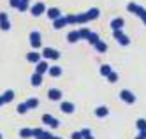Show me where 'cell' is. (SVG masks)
<instances>
[{
    "label": "cell",
    "mask_w": 146,
    "mask_h": 139,
    "mask_svg": "<svg viewBox=\"0 0 146 139\" xmlns=\"http://www.w3.org/2000/svg\"><path fill=\"white\" fill-rule=\"evenodd\" d=\"M127 11H129V13H132V14H135L146 25V9L143 5L135 4V2H130V4H127Z\"/></svg>",
    "instance_id": "obj_1"
},
{
    "label": "cell",
    "mask_w": 146,
    "mask_h": 139,
    "mask_svg": "<svg viewBox=\"0 0 146 139\" xmlns=\"http://www.w3.org/2000/svg\"><path fill=\"white\" fill-rule=\"evenodd\" d=\"M28 41H30V46H32L34 49H37V48L42 46V39H40V34H39L37 30H32V32H30Z\"/></svg>",
    "instance_id": "obj_2"
},
{
    "label": "cell",
    "mask_w": 146,
    "mask_h": 139,
    "mask_svg": "<svg viewBox=\"0 0 146 139\" xmlns=\"http://www.w3.org/2000/svg\"><path fill=\"white\" fill-rule=\"evenodd\" d=\"M113 37L118 41V44H120V46H129V44H130L129 35H125L121 28H120V30H113Z\"/></svg>",
    "instance_id": "obj_3"
},
{
    "label": "cell",
    "mask_w": 146,
    "mask_h": 139,
    "mask_svg": "<svg viewBox=\"0 0 146 139\" xmlns=\"http://www.w3.org/2000/svg\"><path fill=\"white\" fill-rule=\"evenodd\" d=\"M40 55H42V58H46V60H58V58L62 57L60 51L55 49V48H44Z\"/></svg>",
    "instance_id": "obj_4"
},
{
    "label": "cell",
    "mask_w": 146,
    "mask_h": 139,
    "mask_svg": "<svg viewBox=\"0 0 146 139\" xmlns=\"http://www.w3.org/2000/svg\"><path fill=\"white\" fill-rule=\"evenodd\" d=\"M30 13H32V16H42V14H46V5H44V2H35L34 5H30Z\"/></svg>",
    "instance_id": "obj_5"
},
{
    "label": "cell",
    "mask_w": 146,
    "mask_h": 139,
    "mask_svg": "<svg viewBox=\"0 0 146 139\" xmlns=\"http://www.w3.org/2000/svg\"><path fill=\"white\" fill-rule=\"evenodd\" d=\"M42 123H44V125H48L49 129H58V127H60V122L55 118V116H51L49 113L42 114Z\"/></svg>",
    "instance_id": "obj_6"
},
{
    "label": "cell",
    "mask_w": 146,
    "mask_h": 139,
    "mask_svg": "<svg viewBox=\"0 0 146 139\" xmlns=\"http://www.w3.org/2000/svg\"><path fill=\"white\" fill-rule=\"evenodd\" d=\"M120 99H121L125 104H134V102H135V95H134L130 90H121V92H120Z\"/></svg>",
    "instance_id": "obj_7"
},
{
    "label": "cell",
    "mask_w": 146,
    "mask_h": 139,
    "mask_svg": "<svg viewBox=\"0 0 146 139\" xmlns=\"http://www.w3.org/2000/svg\"><path fill=\"white\" fill-rule=\"evenodd\" d=\"M60 111L65 113V114H72V113L76 111V106L72 104V102H69V100H62V104H60Z\"/></svg>",
    "instance_id": "obj_8"
},
{
    "label": "cell",
    "mask_w": 146,
    "mask_h": 139,
    "mask_svg": "<svg viewBox=\"0 0 146 139\" xmlns=\"http://www.w3.org/2000/svg\"><path fill=\"white\" fill-rule=\"evenodd\" d=\"M0 30H11V21H9V16L5 13H0Z\"/></svg>",
    "instance_id": "obj_9"
},
{
    "label": "cell",
    "mask_w": 146,
    "mask_h": 139,
    "mask_svg": "<svg viewBox=\"0 0 146 139\" xmlns=\"http://www.w3.org/2000/svg\"><path fill=\"white\" fill-rule=\"evenodd\" d=\"M48 99L49 100H62V90H58V88H49L48 90Z\"/></svg>",
    "instance_id": "obj_10"
},
{
    "label": "cell",
    "mask_w": 146,
    "mask_h": 139,
    "mask_svg": "<svg viewBox=\"0 0 146 139\" xmlns=\"http://www.w3.org/2000/svg\"><path fill=\"white\" fill-rule=\"evenodd\" d=\"M67 41L70 42V44H76V42L81 41V35H79V30H70L67 34Z\"/></svg>",
    "instance_id": "obj_11"
},
{
    "label": "cell",
    "mask_w": 146,
    "mask_h": 139,
    "mask_svg": "<svg viewBox=\"0 0 146 139\" xmlns=\"http://www.w3.org/2000/svg\"><path fill=\"white\" fill-rule=\"evenodd\" d=\"M40 58H42V55H40V53H37L35 49L30 51V53H27V60H28L30 63H39Z\"/></svg>",
    "instance_id": "obj_12"
},
{
    "label": "cell",
    "mask_w": 146,
    "mask_h": 139,
    "mask_svg": "<svg viewBox=\"0 0 146 139\" xmlns=\"http://www.w3.org/2000/svg\"><path fill=\"white\" fill-rule=\"evenodd\" d=\"M65 27H67V18L64 14L53 21V28H56V30H62V28H65Z\"/></svg>",
    "instance_id": "obj_13"
},
{
    "label": "cell",
    "mask_w": 146,
    "mask_h": 139,
    "mask_svg": "<svg viewBox=\"0 0 146 139\" xmlns=\"http://www.w3.org/2000/svg\"><path fill=\"white\" fill-rule=\"evenodd\" d=\"M48 69H49V65H48L46 60H40L39 63H35V72L37 74H42V76H44V74L48 72Z\"/></svg>",
    "instance_id": "obj_14"
},
{
    "label": "cell",
    "mask_w": 146,
    "mask_h": 139,
    "mask_svg": "<svg viewBox=\"0 0 146 139\" xmlns=\"http://www.w3.org/2000/svg\"><path fill=\"white\" fill-rule=\"evenodd\" d=\"M46 14H48V18L49 19H56V18H60L62 16V11L60 9H56V7H49V9H46Z\"/></svg>",
    "instance_id": "obj_15"
},
{
    "label": "cell",
    "mask_w": 146,
    "mask_h": 139,
    "mask_svg": "<svg viewBox=\"0 0 146 139\" xmlns=\"http://www.w3.org/2000/svg\"><path fill=\"white\" fill-rule=\"evenodd\" d=\"M86 18H88V21H93V19H97L99 16H100V11L97 9V7H92V9H88L86 11Z\"/></svg>",
    "instance_id": "obj_16"
},
{
    "label": "cell",
    "mask_w": 146,
    "mask_h": 139,
    "mask_svg": "<svg viewBox=\"0 0 146 139\" xmlns=\"http://www.w3.org/2000/svg\"><path fill=\"white\" fill-rule=\"evenodd\" d=\"M123 27H125V19L123 18H114V19H111V28L113 30H120Z\"/></svg>",
    "instance_id": "obj_17"
},
{
    "label": "cell",
    "mask_w": 146,
    "mask_h": 139,
    "mask_svg": "<svg viewBox=\"0 0 146 139\" xmlns=\"http://www.w3.org/2000/svg\"><path fill=\"white\" fill-rule=\"evenodd\" d=\"M30 83H32V86H40V84H42V74L34 72L32 78H30Z\"/></svg>",
    "instance_id": "obj_18"
},
{
    "label": "cell",
    "mask_w": 146,
    "mask_h": 139,
    "mask_svg": "<svg viewBox=\"0 0 146 139\" xmlns=\"http://www.w3.org/2000/svg\"><path fill=\"white\" fill-rule=\"evenodd\" d=\"M48 74L51 78H60L62 76V67H58V65H51L49 69H48Z\"/></svg>",
    "instance_id": "obj_19"
},
{
    "label": "cell",
    "mask_w": 146,
    "mask_h": 139,
    "mask_svg": "<svg viewBox=\"0 0 146 139\" xmlns=\"http://www.w3.org/2000/svg\"><path fill=\"white\" fill-rule=\"evenodd\" d=\"M108 114H109V109L106 108V106H99V108L95 109V116H97V118H106Z\"/></svg>",
    "instance_id": "obj_20"
},
{
    "label": "cell",
    "mask_w": 146,
    "mask_h": 139,
    "mask_svg": "<svg viewBox=\"0 0 146 139\" xmlns=\"http://www.w3.org/2000/svg\"><path fill=\"white\" fill-rule=\"evenodd\" d=\"M93 48L97 49V53H106V51H108V44H106L104 41H100V39L97 41V44L93 46Z\"/></svg>",
    "instance_id": "obj_21"
},
{
    "label": "cell",
    "mask_w": 146,
    "mask_h": 139,
    "mask_svg": "<svg viewBox=\"0 0 146 139\" xmlns=\"http://www.w3.org/2000/svg\"><path fill=\"white\" fill-rule=\"evenodd\" d=\"M111 72H113V67H111V65H108V63H104V65H100V76L108 78Z\"/></svg>",
    "instance_id": "obj_22"
},
{
    "label": "cell",
    "mask_w": 146,
    "mask_h": 139,
    "mask_svg": "<svg viewBox=\"0 0 146 139\" xmlns=\"http://www.w3.org/2000/svg\"><path fill=\"white\" fill-rule=\"evenodd\" d=\"M19 137H21V139L34 137V129H21V130H19Z\"/></svg>",
    "instance_id": "obj_23"
},
{
    "label": "cell",
    "mask_w": 146,
    "mask_h": 139,
    "mask_svg": "<svg viewBox=\"0 0 146 139\" xmlns=\"http://www.w3.org/2000/svg\"><path fill=\"white\" fill-rule=\"evenodd\" d=\"M2 99H4L5 104L7 102H13V99H14V90H5L4 95H2Z\"/></svg>",
    "instance_id": "obj_24"
},
{
    "label": "cell",
    "mask_w": 146,
    "mask_h": 139,
    "mask_svg": "<svg viewBox=\"0 0 146 139\" xmlns=\"http://www.w3.org/2000/svg\"><path fill=\"white\" fill-rule=\"evenodd\" d=\"M25 104L28 106V109H35L37 106H39V99H37V97H30Z\"/></svg>",
    "instance_id": "obj_25"
},
{
    "label": "cell",
    "mask_w": 146,
    "mask_h": 139,
    "mask_svg": "<svg viewBox=\"0 0 146 139\" xmlns=\"http://www.w3.org/2000/svg\"><path fill=\"white\" fill-rule=\"evenodd\" d=\"M99 39H100V37H99V34H95V32H90V35L86 37V41L90 42V44H92V46H95Z\"/></svg>",
    "instance_id": "obj_26"
},
{
    "label": "cell",
    "mask_w": 146,
    "mask_h": 139,
    "mask_svg": "<svg viewBox=\"0 0 146 139\" xmlns=\"http://www.w3.org/2000/svg\"><path fill=\"white\" fill-rule=\"evenodd\" d=\"M135 127H137V129H139V132L146 130V118H139L137 122H135Z\"/></svg>",
    "instance_id": "obj_27"
},
{
    "label": "cell",
    "mask_w": 146,
    "mask_h": 139,
    "mask_svg": "<svg viewBox=\"0 0 146 139\" xmlns=\"http://www.w3.org/2000/svg\"><path fill=\"white\" fill-rule=\"evenodd\" d=\"M16 9L19 11V13H25V11L30 9V4H28V2H21V0H19V5H18Z\"/></svg>",
    "instance_id": "obj_28"
},
{
    "label": "cell",
    "mask_w": 146,
    "mask_h": 139,
    "mask_svg": "<svg viewBox=\"0 0 146 139\" xmlns=\"http://www.w3.org/2000/svg\"><path fill=\"white\" fill-rule=\"evenodd\" d=\"M16 111H18L19 114H25V113L28 111V106H27L25 102H21V104H18V108H16Z\"/></svg>",
    "instance_id": "obj_29"
},
{
    "label": "cell",
    "mask_w": 146,
    "mask_h": 139,
    "mask_svg": "<svg viewBox=\"0 0 146 139\" xmlns=\"http://www.w3.org/2000/svg\"><path fill=\"white\" fill-rule=\"evenodd\" d=\"M108 81H109V83H118V72L113 70L109 76H108Z\"/></svg>",
    "instance_id": "obj_30"
},
{
    "label": "cell",
    "mask_w": 146,
    "mask_h": 139,
    "mask_svg": "<svg viewBox=\"0 0 146 139\" xmlns=\"http://www.w3.org/2000/svg\"><path fill=\"white\" fill-rule=\"evenodd\" d=\"M90 28H79V35H81V39H86L88 35H90Z\"/></svg>",
    "instance_id": "obj_31"
},
{
    "label": "cell",
    "mask_w": 146,
    "mask_h": 139,
    "mask_svg": "<svg viewBox=\"0 0 146 139\" xmlns=\"http://www.w3.org/2000/svg\"><path fill=\"white\" fill-rule=\"evenodd\" d=\"M51 137H53V134L48 130H42V134H40V139H51Z\"/></svg>",
    "instance_id": "obj_32"
},
{
    "label": "cell",
    "mask_w": 146,
    "mask_h": 139,
    "mask_svg": "<svg viewBox=\"0 0 146 139\" xmlns=\"http://www.w3.org/2000/svg\"><path fill=\"white\" fill-rule=\"evenodd\" d=\"M79 132H81V136H83V137H86V136H92V130L88 129V127H86V129H83V130H79Z\"/></svg>",
    "instance_id": "obj_33"
},
{
    "label": "cell",
    "mask_w": 146,
    "mask_h": 139,
    "mask_svg": "<svg viewBox=\"0 0 146 139\" xmlns=\"http://www.w3.org/2000/svg\"><path fill=\"white\" fill-rule=\"evenodd\" d=\"M70 139H83V136H81V132H72Z\"/></svg>",
    "instance_id": "obj_34"
},
{
    "label": "cell",
    "mask_w": 146,
    "mask_h": 139,
    "mask_svg": "<svg viewBox=\"0 0 146 139\" xmlns=\"http://www.w3.org/2000/svg\"><path fill=\"white\" fill-rule=\"evenodd\" d=\"M9 5H11V7H14V9H16V7L19 5V0H9Z\"/></svg>",
    "instance_id": "obj_35"
},
{
    "label": "cell",
    "mask_w": 146,
    "mask_h": 139,
    "mask_svg": "<svg viewBox=\"0 0 146 139\" xmlns=\"http://www.w3.org/2000/svg\"><path fill=\"white\" fill-rule=\"evenodd\" d=\"M40 134H42V129H34V139L40 137Z\"/></svg>",
    "instance_id": "obj_36"
},
{
    "label": "cell",
    "mask_w": 146,
    "mask_h": 139,
    "mask_svg": "<svg viewBox=\"0 0 146 139\" xmlns=\"http://www.w3.org/2000/svg\"><path fill=\"white\" fill-rule=\"evenodd\" d=\"M134 139H146V130H143V132H139V136H135Z\"/></svg>",
    "instance_id": "obj_37"
},
{
    "label": "cell",
    "mask_w": 146,
    "mask_h": 139,
    "mask_svg": "<svg viewBox=\"0 0 146 139\" xmlns=\"http://www.w3.org/2000/svg\"><path fill=\"white\" fill-rule=\"evenodd\" d=\"M5 102H4V99H2V95H0V106H4Z\"/></svg>",
    "instance_id": "obj_38"
},
{
    "label": "cell",
    "mask_w": 146,
    "mask_h": 139,
    "mask_svg": "<svg viewBox=\"0 0 146 139\" xmlns=\"http://www.w3.org/2000/svg\"><path fill=\"white\" fill-rule=\"evenodd\" d=\"M83 139H93V136H86V137H83Z\"/></svg>",
    "instance_id": "obj_39"
},
{
    "label": "cell",
    "mask_w": 146,
    "mask_h": 139,
    "mask_svg": "<svg viewBox=\"0 0 146 139\" xmlns=\"http://www.w3.org/2000/svg\"><path fill=\"white\" fill-rule=\"evenodd\" d=\"M51 139H62V137H58V136H53V137H51Z\"/></svg>",
    "instance_id": "obj_40"
},
{
    "label": "cell",
    "mask_w": 146,
    "mask_h": 139,
    "mask_svg": "<svg viewBox=\"0 0 146 139\" xmlns=\"http://www.w3.org/2000/svg\"><path fill=\"white\" fill-rule=\"evenodd\" d=\"M21 2H28V4H30V0H21Z\"/></svg>",
    "instance_id": "obj_41"
},
{
    "label": "cell",
    "mask_w": 146,
    "mask_h": 139,
    "mask_svg": "<svg viewBox=\"0 0 146 139\" xmlns=\"http://www.w3.org/2000/svg\"><path fill=\"white\" fill-rule=\"evenodd\" d=\"M0 139H2V134H0Z\"/></svg>",
    "instance_id": "obj_42"
},
{
    "label": "cell",
    "mask_w": 146,
    "mask_h": 139,
    "mask_svg": "<svg viewBox=\"0 0 146 139\" xmlns=\"http://www.w3.org/2000/svg\"><path fill=\"white\" fill-rule=\"evenodd\" d=\"M35 139H40V137H35Z\"/></svg>",
    "instance_id": "obj_43"
}]
</instances>
